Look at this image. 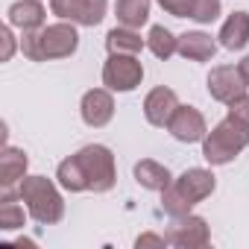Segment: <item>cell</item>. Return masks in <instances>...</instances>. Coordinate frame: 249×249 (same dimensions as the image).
Segmentation results:
<instances>
[{
    "instance_id": "15",
    "label": "cell",
    "mask_w": 249,
    "mask_h": 249,
    "mask_svg": "<svg viewBox=\"0 0 249 249\" xmlns=\"http://www.w3.org/2000/svg\"><path fill=\"white\" fill-rule=\"evenodd\" d=\"M179 53L191 62H208L214 53H217V41L208 36V33H185L179 36Z\"/></svg>"
},
{
    "instance_id": "9",
    "label": "cell",
    "mask_w": 249,
    "mask_h": 249,
    "mask_svg": "<svg viewBox=\"0 0 249 249\" xmlns=\"http://www.w3.org/2000/svg\"><path fill=\"white\" fill-rule=\"evenodd\" d=\"M246 79L240 76V71L237 68H231V65H220V68H214L211 73H208V94L217 100V103H234L237 97H243L246 94Z\"/></svg>"
},
{
    "instance_id": "8",
    "label": "cell",
    "mask_w": 249,
    "mask_h": 249,
    "mask_svg": "<svg viewBox=\"0 0 249 249\" xmlns=\"http://www.w3.org/2000/svg\"><path fill=\"white\" fill-rule=\"evenodd\" d=\"M50 9L62 21H71L79 27H97L106 18L108 3L106 0H50Z\"/></svg>"
},
{
    "instance_id": "11",
    "label": "cell",
    "mask_w": 249,
    "mask_h": 249,
    "mask_svg": "<svg viewBox=\"0 0 249 249\" xmlns=\"http://www.w3.org/2000/svg\"><path fill=\"white\" fill-rule=\"evenodd\" d=\"M79 111H82V120L88 123V126L103 129L106 123L114 117V100H111V91H108V88H94V91H88V94L82 97Z\"/></svg>"
},
{
    "instance_id": "16",
    "label": "cell",
    "mask_w": 249,
    "mask_h": 249,
    "mask_svg": "<svg viewBox=\"0 0 249 249\" xmlns=\"http://www.w3.org/2000/svg\"><path fill=\"white\" fill-rule=\"evenodd\" d=\"M220 44L226 50H243L249 44V12H234L220 30Z\"/></svg>"
},
{
    "instance_id": "20",
    "label": "cell",
    "mask_w": 249,
    "mask_h": 249,
    "mask_svg": "<svg viewBox=\"0 0 249 249\" xmlns=\"http://www.w3.org/2000/svg\"><path fill=\"white\" fill-rule=\"evenodd\" d=\"M147 47L153 50L156 59H170L173 53H179V38L167 30V27H153L150 36H147Z\"/></svg>"
},
{
    "instance_id": "4",
    "label": "cell",
    "mask_w": 249,
    "mask_h": 249,
    "mask_svg": "<svg viewBox=\"0 0 249 249\" xmlns=\"http://www.w3.org/2000/svg\"><path fill=\"white\" fill-rule=\"evenodd\" d=\"M18 196L21 202H27L30 217L41 226H53L65 217V199L47 176H24L18 185Z\"/></svg>"
},
{
    "instance_id": "18",
    "label": "cell",
    "mask_w": 249,
    "mask_h": 249,
    "mask_svg": "<svg viewBox=\"0 0 249 249\" xmlns=\"http://www.w3.org/2000/svg\"><path fill=\"white\" fill-rule=\"evenodd\" d=\"M114 15L123 27H144L150 21V0H117L114 3Z\"/></svg>"
},
{
    "instance_id": "12",
    "label": "cell",
    "mask_w": 249,
    "mask_h": 249,
    "mask_svg": "<svg viewBox=\"0 0 249 249\" xmlns=\"http://www.w3.org/2000/svg\"><path fill=\"white\" fill-rule=\"evenodd\" d=\"M176 108H179V97H176L173 88H164V85L153 88L144 100V114L153 126H167Z\"/></svg>"
},
{
    "instance_id": "1",
    "label": "cell",
    "mask_w": 249,
    "mask_h": 249,
    "mask_svg": "<svg viewBox=\"0 0 249 249\" xmlns=\"http://www.w3.org/2000/svg\"><path fill=\"white\" fill-rule=\"evenodd\" d=\"M56 179L65 191L79 194V191H94V194H106L114 188L117 182V170H114V156L108 147L103 144H88L82 147L76 156L65 159L56 170Z\"/></svg>"
},
{
    "instance_id": "10",
    "label": "cell",
    "mask_w": 249,
    "mask_h": 249,
    "mask_svg": "<svg viewBox=\"0 0 249 249\" xmlns=\"http://www.w3.org/2000/svg\"><path fill=\"white\" fill-rule=\"evenodd\" d=\"M167 129H170V135H173L176 141H182V144H196V141H202V138L208 135L205 117H202L194 106H179V108L173 111L170 123H167Z\"/></svg>"
},
{
    "instance_id": "5",
    "label": "cell",
    "mask_w": 249,
    "mask_h": 249,
    "mask_svg": "<svg viewBox=\"0 0 249 249\" xmlns=\"http://www.w3.org/2000/svg\"><path fill=\"white\" fill-rule=\"evenodd\" d=\"M246 147H249V126H243L240 120H234L229 114L202 138V156L208 164H229Z\"/></svg>"
},
{
    "instance_id": "3",
    "label": "cell",
    "mask_w": 249,
    "mask_h": 249,
    "mask_svg": "<svg viewBox=\"0 0 249 249\" xmlns=\"http://www.w3.org/2000/svg\"><path fill=\"white\" fill-rule=\"evenodd\" d=\"M76 47H79V36H76L71 21L50 24V27L36 30V33H24V41H21L24 56L33 59V62L68 59V56L76 53Z\"/></svg>"
},
{
    "instance_id": "22",
    "label": "cell",
    "mask_w": 249,
    "mask_h": 249,
    "mask_svg": "<svg viewBox=\"0 0 249 249\" xmlns=\"http://www.w3.org/2000/svg\"><path fill=\"white\" fill-rule=\"evenodd\" d=\"M220 0H194V12H191V18L196 21V24H211L217 15H220Z\"/></svg>"
},
{
    "instance_id": "6",
    "label": "cell",
    "mask_w": 249,
    "mask_h": 249,
    "mask_svg": "<svg viewBox=\"0 0 249 249\" xmlns=\"http://www.w3.org/2000/svg\"><path fill=\"white\" fill-rule=\"evenodd\" d=\"M144 79V65L135 53H108V62L103 65V85L108 91H135Z\"/></svg>"
},
{
    "instance_id": "7",
    "label": "cell",
    "mask_w": 249,
    "mask_h": 249,
    "mask_svg": "<svg viewBox=\"0 0 249 249\" xmlns=\"http://www.w3.org/2000/svg\"><path fill=\"white\" fill-rule=\"evenodd\" d=\"M167 243L170 246H179V249H199V246H208L211 240V231H208V223L196 214H185V217H173V223L167 226Z\"/></svg>"
},
{
    "instance_id": "23",
    "label": "cell",
    "mask_w": 249,
    "mask_h": 249,
    "mask_svg": "<svg viewBox=\"0 0 249 249\" xmlns=\"http://www.w3.org/2000/svg\"><path fill=\"white\" fill-rule=\"evenodd\" d=\"M159 3L173 18H191V12H194V0H159Z\"/></svg>"
},
{
    "instance_id": "17",
    "label": "cell",
    "mask_w": 249,
    "mask_h": 249,
    "mask_svg": "<svg viewBox=\"0 0 249 249\" xmlns=\"http://www.w3.org/2000/svg\"><path fill=\"white\" fill-rule=\"evenodd\" d=\"M135 179H138V185L147 188V191H167L170 182H173L170 170H167L164 164L153 161V159H141V161L135 164Z\"/></svg>"
},
{
    "instance_id": "27",
    "label": "cell",
    "mask_w": 249,
    "mask_h": 249,
    "mask_svg": "<svg viewBox=\"0 0 249 249\" xmlns=\"http://www.w3.org/2000/svg\"><path fill=\"white\" fill-rule=\"evenodd\" d=\"M237 71H240V76H243L246 85H249V56H243V59L237 62Z\"/></svg>"
},
{
    "instance_id": "2",
    "label": "cell",
    "mask_w": 249,
    "mask_h": 249,
    "mask_svg": "<svg viewBox=\"0 0 249 249\" xmlns=\"http://www.w3.org/2000/svg\"><path fill=\"white\" fill-rule=\"evenodd\" d=\"M214 188H217V179H214L211 170L191 167L179 179H173L167 191H161V208L170 217H185V214H191V208L196 202H202L205 196H211Z\"/></svg>"
},
{
    "instance_id": "13",
    "label": "cell",
    "mask_w": 249,
    "mask_h": 249,
    "mask_svg": "<svg viewBox=\"0 0 249 249\" xmlns=\"http://www.w3.org/2000/svg\"><path fill=\"white\" fill-rule=\"evenodd\" d=\"M44 6L41 0H18V3L9 6V24L24 30V33H36L44 27Z\"/></svg>"
},
{
    "instance_id": "24",
    "label": "cell",
    "mask_w": 249,
    "mask_h": 249,
    "mask_svg": "<svg viewBox=\"0 0 249 249\" xmlns=\"http://www.w3.org/2000/svg\"><path fill=\"white\" fill-rule=\"evenodd\" d=\"M229 117H234V120L243 123V126H249V94H243L234 103H229Z\"/></svg>"
},
{
    "instance_id": "19",
    "label": "cell",
    "mask_w": 249,
    "mask_h": 249,
    "mask_svg": "<svg viewBox=\"0 0 249 249\" xmlns=\"http://www.w3.org/2000/svg\"><path fill=\"white\" fill-rule=\"evenodd\" d=\"M147 41L132 30V27H114L108 36H106V47H108V53H141V47H144Z\"/></svg>"
},
{
    "instance_id": "25",
    "label": "cell",
    "mask_w": 249,
    "mask_h": 249,
    "mask_svg": "<svg viewBox=\"0 0 249 249\" xmlns=\"http://www.w3.org/2000/svg\"><path fill=\"white\" fill-rule=\"evenodd\" d=\"M0 41H3V56H0V59L9 62V59H12V53H15V36H12V30H9V27L0 30Z\"/></svg>"
},
{
    "instance_id": "21",
    "label": "cell",
    "mask_w": 249,
    "mask_h": 249,
    "mask_svg": "<svg viewBox=\"0 0 249 249\" xmlns=\"http://www.w3.org/2000/svg\"><path fill=\"white\" fill-rule=\"evenodd\" d=\"M21 226H24V205L15 202L12 188H3V199H0V229L12 231V229H21Z\"/></svg>"
},
{
    "instance_id": "26",
    "label": "cell",
    "mask_w": 249,
    "mask_h": 249,
    "mask_svg": "<svg viewBox=\"0 0 249 249\" xmlns=\"http://www.w3.org/2000/svg\"><path fill=\"white\" fill-rule=\"evenodd\" d=\"M167 243V237H161V234H141L138 240H135V246L141 249V246H164Z\"/></svg>"
},
{
    "instance_id": "14",
    "label": "cell",
    "mask_w": 249,
    "mask_h": 249,
    "mask_svg": "<svg viewBox=\"0 0 249 249\" xmlns=\"http://www.w3.org/2000/svg\"><path fill=\"white\" fill-rule=\"evenodd\" d=\"M27 164H30L27 153L6 144L3 153H0V185H3V188L21 185V179H24V173H27Z\"/></svg>"
}]
</instances>
